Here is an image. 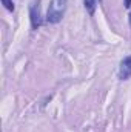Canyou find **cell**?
<instances>
[{"label": "cell", "mask_w": 131, "mask_h": 132, "mask_svg": "<svg viewBox=\"0 0 131 132\" xmlns=\"http://www.w3.org/2000/svg\"><path fill=\"white\" fill-rule=\"evenodd\" d=\"M66 5H68V0H51L48 6V12H46V22L59 23L65 15Z\"/></svg>", "instance_id": "cell-1"}, {"label": "cell", "mask_w": 131, "mask_h": 132, "mask_svg": "<svg viewBox=\"0 0 131 132\" xmlns=\"http://www.w3.org/2000/svg\"><path fill=\"white\" fill-rule=\"evenodd\" d=\"M40 0H34L30 6V14H31V26L33 29H37L42 25V17H40V6H39Z\"/></svg>", "instance_id": "cell-2"}, {"label": "cell", "mask_w": 131, "mask_h": 132, "mask_svg": "<svg viewBox=\"0 0 131 132\" xmlns=\"http://www.w3.org/2000/svg\"><path fill=\"white\" fill-rule=\"evenodd\" d=\"M131 77V55L125 57L122 62H120V66H119V78L120 80H128Z\"/></svg>", "instance_id": "cell-3"}, {"label": "cell", "mask_w": 131, "mask_h": 132, "mask_svg": "<svg viewBox=\"0 0 131 132\" xmlns=\"http://www.w3.org/2000/svg\"><path fill=\"white\" fill-rule=\"evenodd\" d=\"M99 2H100V0H83L85 9L90 12V15L94 14V11H96V8H97V5H99Z\"/></svg>", "instance_id": "cell-4"}, {"label": "cell", "mask_w": 131, "mask_h": 132, "mask_svg": "<svg viewBox=\"0 0 131 132\" xmlns=\"http://www.w3.org/2000/svg\"><path fill=\"white\" fill-rule=\"evenodd\" d=\"M3 2V5H5V8L8 9V11H14V3H12V0H2Z\"/></svg>", "instance_id": "cell-5"}, {"label": "cell", "mask_w": 131, "mask_h": 132, "mask_svg": "<svg viewBox=\"0 0 131 132\" xmlns=\"http://www.w3.org/2000/svg\"><path fill=\"white\" fill-rule=\"evenodd\" d=\"M130 5H131V0H125V6L130 8Z\"/></svg>", "instance_id": "cell-6"}, {"label": "cell", "mask_w": 131, "mask_h": 132, "mask_svg": "<svg viewBox=\"0 0 131 132\" xmlns=\"http://www.w3.org/2000/svg\"><path fill=\"white\" fill-rule=\"evenodd\" d=\"M130 25H131V12H130Z\"/></svg>", "instance_id": "cell-7"}]
</instances>
